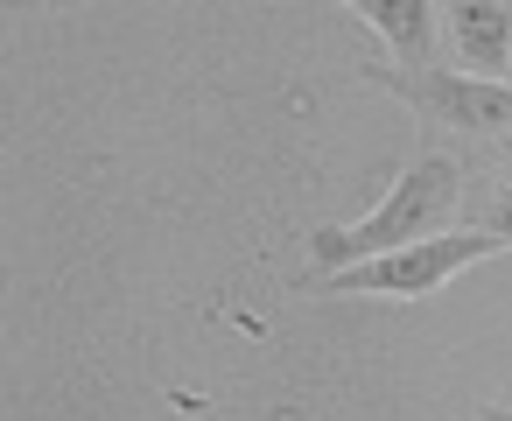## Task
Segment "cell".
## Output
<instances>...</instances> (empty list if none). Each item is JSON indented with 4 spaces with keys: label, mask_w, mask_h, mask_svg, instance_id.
Instances as JSON below:
<instances>
[{
    "label": "cell",
    "mask_w": 512,
    "mask_h": 421,
    "mask_svg": "<svg viewBox=\"0 0 512 421\" xmlns=\"http://www.w3.org/2000/svg\"><path fill=\"white\" fill-rule=\"evenodd\" d=\"M351 15H358L407 71H421V57H428L435 29H442V8H435V0H358Z\"/></svg>",
    "instance_id": "obj_5"
},
{
    "label": "cell",
    "mask_w": 512,
    "mask_h": 421,
    "mask_svg": "<svg viewBox=\"0 0 512 421\" xmlns=\"http://www.w3.org/2000/svg\"><path fill=\"white\" fill-rule=\"evenodd\" d=\"M365 78L379 92H393L407 113H421L428 127H456V134H512V85L470 78V71H407V64H365Z\"/></svg>",
    "instance_id": "obj_3"
},
{
    "label": "cell",
    "mask_w": 512,
    "mask_h": 421,
    "mask_svg": "<svg viewBox=\"0 0 512 421\" xmlns=\"http://www.w3.org/2000/svg\"><path fill=\"white\" fill-rule=\"evenodd\" d=\"M505 246L491 232H442V239H421V246H400V253H379L365 267H344V274H309L316 295H379V302H428L442 295L463 267L477 260H498Z\"/></svg>",
    "instance_id": "obj_2"
},
{
    "label": "cell",
    "mask_w": 512,
    "mask_h": 421,
    "mask_svg": "<svg viewBox=\"0 0 512 421\" xmlns=\"http://www.w3.org/2000/svg\"><path fill=\"white\" fill-rule=\"evenodd\" d=\"M477 421H512V407H498V400H484V407H477Z\"/></svg>",
    "instance_id": "obj_7"
},
{
    "label": "cell",
    "mask_w": 512,
    "mask_h": 421,
    "mask_svg": "<svg viewBox=\"0 0 512 421\" xmlns=\"http://www.w3.org/2000/svg\"><path fill=\"white\" fill-rule=\"evenodd\" d=\"M442 36L470 64V78L505 85V71H512V8L505 0H456V8H442Z\"/></svg>",
    "instance_id": "obj_4"
},
{
    "label": "cell",
    "mask_w": 512,
    "mask_h": 421,
    "mask_svg": "<svg viewBox=\"0 0 512 421\" xmlns=\"http://www.w3.org/2000/svg\"><path fill=\"white\" fill-rule=\"evenodd\" d=\"M463 211V169L449 155H421L400 169V183L358 218V225H316L302 246L316 260V274H344V267H365L379 253H400V246H421V239H442Z\"/></svg>",
    "instance_id": "obj_1"
},
{
    "label": "cell",
    "mask_w": 512,
    "mask_h": 421,
    "mask_svg": "<svg viewBox=\"0 0 512 421\" xmlns=\"http://www.w3.org/2000/svg\"><path fill=\"white\" fill-rule=\"evenodd\" d=\"M463 218H470V232H491L512 253V183H470L463 176Z\"/></svg>",
    "instance_id": "obj_6"
}]
</instances>
